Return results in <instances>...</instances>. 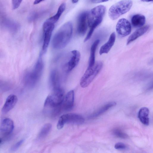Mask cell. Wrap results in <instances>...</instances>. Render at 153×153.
I'll return each instance as SVG.
<instances>
[{"label":"cell","mask_w":153,"mask_h":153,"mask_svg":"<svg viewBox=\"0 0 153 153\" xmlns=\"http://www.w3.org/2000/svg\"><path fill=\"white\" fill-rule=\"evenodd\" d=\"M17 101V98L14 94H11L7 97L2 107V111L6 114L9 111L15 106Z\"/></svg>","instance_id":"cell-14"},{"label":"cell","mask_w":153,"mask_h":153,"mask_svg":"<svg viewBox=\"0 0 153 153\" xmlns=\"http://www.w3.org/2000/svg\"><path fill=\"white\" fill-rule=\"evenodd\" d=\"M73 31L72 24L68 22L64 24L55 34L52 40V46L56 49H62L69 42Z\"/></svg>","instance_id":"cell-1"},{"label":"cell","mask_w":153,"mask_h":153,"mask_svg":"<svg viewBox=\"0 0 153 153\" xmlns=\"http://www.w3.org/2000/svg\"><path fill=\"white\" fill-rule=\"evenodd\" d=\"M100 42L99 39L95 40L92 45L90 50V55L89 58L88 67L92 66L95 63V53L97 46Z\"/></svg>","instance_id":"cell-22"},{"label":"cell","mask_w":153,"mask_h":153,"mask_svg":"<svg viewBox=\"0 0 153 153\" xmlns=\"http://www.w3.org/2000/svg\"><path fill=\"white\" fill-rule=\"evenodd\" d=\"M74 92L71 90L67 93L64 98L62 105V109L66 111L71 110L74 106Z\"/></svg>","instance_id":"cell-13"},{"label":"cell","mask_w":153,"mask_h":153,"mask_svg":"<svg viewBox=\"0 0 153 153\" xmlns=\"http://www.w3.org/2000/svg\"><path fill=\"white\" fill-rule=\"evenodd\" d=\"M114 148L117 149L119 150H124L127 148V145L121 142H118L116 143L114 145Z\"/></svg>","instance_id":"cell-25"},{"label":"cell","mask_w":153,"mask_h":153,"mask_svg":"<svg viewBox=\"0 0 153 153\" xmlns=\"http://www.w3.org/2000/svg\"><path fill=\"white\" fill-rule=\"evenodd\" d=\"M44 0H35L34 2V4H37L40 2Z\"/></svg>","instance_id":"cell-29"},{"label":"cell","mask_w":153,"mask_h":153,"mask_svg":"<svg viewBox=\"0 0 153 153\" xmlns=\"http://www.w3.org/2000/svg\"><path fill=\"white\" fill-rule=\"evenodd\" d=\"M43 68V62L40 55L33 71L27 76V81L30 85L34 86L39 81L41 76Z\"/></svg>","instance_id":"cell-8"},{"label":"cell","mask_w":153,"mask_h":153,"mask_svg":"<svg viewBox=\"0 0 153 153\" xmlns=\"http://www.w3.org/2000/svg\"><path fill=\"white\" fill-rule=\"evenodd\" d=\"M88 12L84 11L79 16L78 19L77 31L81 35L85 34L87 29V18Z\"/></svg>","instance_id":"cell-11"},{"label":"cell","mask_w":153,"mask_h":153,"mask_svg":"<svg viewBox=\"0 0 153 153\" xmlns=\"http://www.w3.org/2000/svg\"><path fill=\"white\" fill-rule=\"evenodd\" d=\"M78 0H72V2L74 3H76Z\"/></svg>","instance_id":"cell-32"},{"label":"cell","mask_w":153,"mask_h":153,"mask_svg":"<svg viewBox=\"0 0 153 153\" xmlns=\"http://www.w3.org/2000/svg\"><path fill=\"white\" fill-rule=\"evenodd\" d=\"M22 0H12L13 9L15 10L18 8L21 4Z\"/></svg>","instance_id":"cell-26"},{"label":"cell","mask_w":153,"mask_h":153,"mask_svg":"<svg viewBox=\"0 0 153 153\" xmlns=\"http://www.w3.org/2000/svg\"><path fill=\"white\" fill-rule=\"evenodd\" d=\"M116 29L118 34L122 37H125L128 35L131 31V27L130 22L125 18H122L119 20L117 24Z\"/></svg>","instance_id":"cell-10"},{"label":"cell","mask_w":153,"mask_h":153,"mask_svg":"<svg viewBox=\"0 0 153 153\" xmlns=\"http://www.w3.org/2000/svg\"><path fill=\"white\" fill-rule=\"evenodd\" d=\"M109 0H91V1L94 3H98L107 1Z\"/></svg>","instance_id":"cell-28"},{"label":"cell","mask_w":153,"mask_h":153,"mask_svg":"<svg viewBox=\"0 0 153 153\" xmlns=\"http://www.w3.org/2000/svg\"><path fill=\"white\" fill-rule=\"evenodd\" d=\"M51 127L52 125L50 123L44 125L39 134L38 139L41 140L46 137L51 131Z\"/></svg>","instance_id":"cell-23"},{"label":"cell","mask_w":153,"mask_h":153,"mask_svg":"<svg viewBox=\"0 0 153 153\" xmlns=\"http://www.w3.org/2000/svg\"><path fill=\"white\" fill-rule=\"evenodd\" d=\"M141 1L143 2H149L152 1L153 0H141Z\"/></svg>","instance_id":"cell-30"},{"label":"cell","mask_w":153,"mask_h":153,"mask_svg":"<svg viewBox=\"0 0 153 153\" xmlns=\"http://www.w3.org/2000/svg\"><path fill=\"white\" fill-rule=\"evenodd\" d=\"M115 39V33L113 32L111 34L108 41L100 48L99 51L100 55L107 53L109 51L114 44Z\"/></svg>","instance_id":"cell-16"},{"label":"cell","mask_w":153,"mask_h":153,"mask_svg":"<svg viewBox=\"0 0 153 153\" xmlns=\"http://www.w3.org/2000/svg\"><path fill=\"white\" fill-rule=\"evenodd\" d=\"M85 121L84 118L81 115L75 113H69L62 115L58 121L57 127L58 129H62L65 124L80 125Z\"/></svg>","instance_id":"cell-6"},{"label":"cell","mask_w":153,"mask_h":153,"mask_svg":"<svg viewBox=\"0 0 153 153\" xmlns=\"http://www.w3.org/2000/svg\"><path fill=\"white\" fill-rule=\"evenodd\" d=\"M116 104V102L114 101L108 102L102 107L97 111L92 114L89 117V118H93L99 116L105 112L111 107L115 106Z\"/></svg>","instance_id":"cell-20"},{"label":"cell","mask_w":153,"mask_h":153,"mask_svg":"<svg viewBox=\"0 0 153 153\" xmlns=\"http://www.w3.org/2000/svg\"><path fill=\"white\" fill-rule=\"evenodd\" d=\"M50 85L53 90L60 88V78L58 71L53 70L51 72L49 78Z\"/></svg>","instance_id":"cell-15"},{"label":"cell","mask_w":153,"mask_h":153,"mask_svg":"<svg viewBox=\"0 0 153 153\" xmlns=\"http://www.w3.org/2000/svg\"><path fill=\"white\" fill-rule=\"evenodd\" d=\"M105 11V7L100 5L94 8L88 13V24L90 27L92 26L97 27L101 23Z\"/></svg>","instance_id":"cell-5"},{"label":"cell","mask_w":153,"mask_h":153,"mask_svg":"<svg viewBox=\"0 0 153 153\" xmlns=\"http://www.w3.org/2000/svg\"><path fill=\"white\" fill-rule=\"evenodd\" d=\"M113 133L117 137L121 138L127 139L128 137V136L127 134L118 129H114L113 131Z\"/></svg>","instance_id":"cell-24"},{"label":"cell","mask_w":153,"mask_h":153,"mask_svg":"<svg viewBox=\"0 0 153 153\" xmlns=\"http://www.w3.org/2000/svg\"><path fill=\"white\" fill-rule=\"evenodd\" d=\"M54 27V24L45 21L43 26V44L42 49L43 52H45L48 47Z\"/></svg>","instance_id":"cell-9"},{"label":"cell","mask_w":153,"mask_h":153,"mask_svg":"<svg viewBox=\"0 0 153 153\" xmlns=\"http://www.w3.org/2000/svg\"><path fill=\"white\" fill-rule=\"evenodd\" d=\"M46 98L44 104L46 110H49L53 116L59 114L62 109V103L64 98V91L61 88L53 90Z\"/></svg>","instance_id":"cell-2"},{"label":"cell","mask_w":153,"mask_h":153,"mask_svg":"<svg viewBox=\"0 0 153 153\" xmlns=\"http://www.w3.org/2000/svg\"><path fill=\"white\" fill-rule=\"evenodd\" d=\"M133 3L131 0H122L112 5L108 11V16L113 20H116L128 11Z\"/></svg>","instance_id":"cell-3"},{"label":"cell","mask_w":153,"mask_h":153,"mask_svg":"<svg viewBox=\"0 0 153 153\" xmlns=\"http://www.w3.org/2000/svg\"><path fill=\"white\" fill-rule=\"evenodd\" d=\"M1 14H2L1 13V12L0 10V20H1L4 17L3 16H2Z\"/></svg>","instance_id":"cell-31"},{"label":"cell","mask_w":153,"mask_h":153,"mask_svg":"<svg viewBox=\"0 0 153 153\" xmlns=\"http://www.w3.org/2000/svg\"><path fill=\"white\" fill-rule=\"evenodd\" d=\"M131 23L132 25L136 27H140L145 23V16L140 14H136L133 15L131 18Z\"/></svg>","instance_id":"cell-19"},{"label":"cell","mask_w":153,"mask_h":153,"mask_svg":"<svg viewBox=\"0 0 153 153\" xmlns=\"http://www.w3.org/2000/svg\"><path fill=\"white\" fill-rule=\"evenodd\" d=\"M14 128L13 122L9 118L3 119L0 125V132L5 135H8L11 133Z\"/></svg>","instance_id":"cell-12"},{"label":"cell","mask_w":153,"mask_h":153,"mask_svg":"<svg viewBox=\"0 0 153 153\" xmlns=\"http://www.w3.org/2000/svg\"><path fill=\"white\" fill-rule=\"evenodd\" d=\"M149 109L146 107L142 108L139 111L138 117L140 121L144 125L147 126L149 124Z\"/></svg>","instance_id":"cell-18"},{"label":"cell","mask_w":153,"mask_h":153,"mask_svg":"<svg viewBox=\"0 0 153 153\" xmlns=\"http://www.w3.org/2000/svg\"><path fill=\"white\" fill-rule=\"evenodd\" d=\"M65 3L62 4L59 7L56 14L48 19L46 21L50 23L54 24L58 21L62 13L65 10Z\"/></svg>","instance_id":"cell-21"},{"label":"cell","mask_w":153,"mask_h":153,"mask_svg":"<svg viewBox=\"0 0 153 153\" xmlns=\"http://www.w3.org/2000/svg\"><path fill=\"white\" fill-rule=\"evenodd\" d=\"M62 65L63 70L68 73L71 71L78 64L80 58L79 52L74 50L71 51Z\"/></svg>","instance_id":"cell-7"},{"label":"cell","mask_w":153,"mask_h":153,"mask_svg":"<svg viewBox=\"0 0 153 153\" xmlns=\"http://www.w3.org/2000/svg\"><path fill=\"white\" fill-rule=\"evenodd\" d=\"M2 140L0 139V144L1 143Z\"/></svg>","instance_id":"cell-33"},{"label":"cell","mask_w":153,"mask_h":153,"mask_svg":"<svg viewBox=\"0 0 153 153\" xmlns=\"http://www.w3.org/2000/svg\"><path fill=\"white\" fill-rule=\"evenodd\" d=\"M103 65L102 62L99 61L95 63L92 66L88 67L80 80L81 87H86L91 83L101 71Z\"/></svg>","instance_id":"cell-4"},{"label":"cell","mask_w":153,"mask_h":153,"mask_svg":"<svg viewBox=\"0 0 153 153\" xmlns=\"http://www.w3.org/2000/svg\"><path fill=\"white\" fill-rule=\"evenodd\" d=\"M24 141L23 139H22L15 144L11 148L12 151H15L17 150L22 145Z\"/></svg>","instance_id":"cell-27"},{"label":"cell","mask_w":153,"mask_h":153,"mask_svg":"<svg viewBox=\"0 0 153 153\" xmlns=\"http://www.w3.org/2000/svg\"><path fill=\"white\" fill-rule=\"evenodd\" d=\"M149 28V26L146 25L138 29L128 37L127 41V45H128L132 42L145 33Z\"/></svg>","instance_id":"cell-17"}]
</instances>
